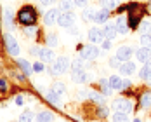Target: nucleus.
Segmentation results:
<instances>
[{
    "label": "nucleus",
    "mask_w": 151,
    "mask_h": 122,
    "mask_svg": "<svg viewBox=\"0 0 151 122\" xmlns=\"http://www.w3.org/2000/svg\"><path fill=\"white\" fill-rule=\"evenodd\" d=\"M17 21L24 26H33L37 23V11L31 7V5H26L23 7L19 12H17Z\"/></svg>",
    "instance_id": "f257e3e1"
},
{
    "label": "nucleus",
    "mask_w": 151,
    "mask_h": 122,
    "mask_svg": "<svg viewBox=\"0 0 151 122\" xmlns=\"http://www.w3.org/2000/svg\"><path fill=\"white\" fill-rule=\"evenodd\" d=\"M70 66H71L70 60H68L66 56H61V58H58V60L52 61V68H50V72H52L54 75H63V73L68 72Z\"/></svg>",
    "instance_id": "f03ea898"
},
{
    "label": "nucleus",
    "mask_w": 151,
    "mask_h": 122,
    "mask_svg": "<svg viewBox=\"0 0 151 122\" xmlns=\"http://www.w3.org/2000/svg\"><path fill=\"white\" fill-rule=\"evenodd\" d=\"M136 7H137V4H129V5H127V9L130 11V16H129V25H130V28H137V23L141 21L142 12H144L142 7H139L137 12H136Z\"/></svg>",
    "instance_id": "7ed1b4c3"
},
{
    "label": "nucleus",
    "mask_w": 151,
    "mask_h": 122,
    "mask_svg": "<svg viewBox=\"0 0 151 122\" xmlns=\"http://www.w3.org/2000/svg\"><path fill=\"white\" fill-rule=\"evenodd\" d=\"M99 56V49L96 46H80V60H96Z\"/></svg>",
    "instance_id": "20e7f679"
},
{
    "label": "nucleus",
    "mask_w": 151,
    "mask_h": 122,
    "mask_svg": "<svg viewBox=\"0 0 151 122\" xmlns=\"http://www.w3.org/2000/svg\"><path fill=\"white\" fill-rule=\"evenodd\" d=\"M75 14L73 12H61L59 17H58V25L63 26V28H70V26H73V23H75Z\"/></svg>",
    "instance_id": "39448f33"
},
{
    "label": "nucleus",
    "mask_w": 151,
    "mask_h": 122,
    "mask_svg": "<svg viewBox=\"0 0 151 122\" xmlns=\"http://www.w3.org/2000/svg\"><path fill=\"white\" fill-rule=\"evenodd\" d=\"M134 54H136V52H134V49L130 46H122V47H118V51H116V58L120 61H123V63L129 61Z\"/></svg>",
    "instance_id": "423d86ee"
},
{
    "label": "nucleus",
    "mask_w": 151,
    "mask_h": 122,
    "mask_svg": "<svg viewBox=\"0 0 151 122\" xmlns=\"http://www.w3.org/2000/svg\"><path fill=\"white\" fill-rule=\"evenodd\" d=\"M113 108H115L116 112H122V113H130L132 108H134V105H132L129 99H116V101L113 103Z\"/></svg>",
    "instance_id": "0eeeda50"
},
{
    "label": "nucleus",
    "mask_w": 151,
    "mask_h": 122,
    "mask_svg": "<svg viewBox=\"0 0 151 122\" xmlns=\"http://www.w3.org/2000/svg\"><path fill=\"white\" fill-rule=\"evenodd\" d=\"M61 11L59 9H56V7H52V9H49L45 14H44V23H45L47 26H50V25H54V23H58V17H59Z\"/></svg>",
    "instance_id": "6e6552de"
},
{
    "label": "nucleus",
    "mask_w": 151,
    "mask_h": 122,
    "mask_svg": "<svg viewBox=\"0 0 151 122\" xmlns=\"http://www.w3.org/2000/svg\"><path fill=\"white\" fill-rule=\"evenodd\" d=\"M89 40H91L92 44H103L104 42V33L99 30V28H91L89 30Z\"/></svg>",
    "instance_id": "1a4fd4ad"
},
{
    "label": "nucleus",
    "mask_w": 151,
    "mask_h": 122,
    "mask_svg": "<svg viewBox=\"0 0 151 122\" xmlns=\"http://www.w3.org/2000/svg\"><path fill=\"white\" fill-rule=\"evenodd\" d=\"M5 46H7V51H9L12 56H17V54H19V46H17V40H16L12 35H5Z\"/></svg>",
    "instance_id": "9d476101"
},
{
    "label": "nucleus",
    "mask_w": 151,
    "mask_h": 122,
    "mask_svg": "<svg viewBox=\"0 0 151 122\" xmlns=\"http://www.w3.org/2000/svg\"><path fill=\"white\" fill-rule=\"evenodd\" d=\"M136 58H137V61H141V63H148V61H151V49H146V47L137 49Z\"/></svg>",
    "instance_id": "9b49d317"
},
{
    "label": "nucleus",
    "mask_w": 151,
    "mask_h": 122,
    "mask_svg": "<svg viewBox=\"0 0 151 122\" xmlns=\"http://www.w3.org/2000/svg\"><path fill=\"white\" fill-rule=\"evenodd\" d=\"M118 70H120L122 75H132V73L136 72V63H134V61H125V63L120 65Z\"/></svg>",
    "instance_id": "f8f14e48"
},
{
    "label": "nucleus",
    "mask_w": 151,
    "mask_h": 122,
    "mask_svg": "<svg viewBox=\"0 0 151 122\" xmlns=\"http://www.w3.org/2000/svg\"><path fill=\"white\" fill-rule=\"evenodd\" d=\"M108 19H109V11H106V9H99V11H96V14H94V21H96L97 25H104Z\"/></svg>",
    "instance_id": "ddd939ff"
},
{
    "label": "nucleus",
    "mask_w": 151,
    "mask_h": 122,
    "mask_svg": "<svg viewBox=\"0 0 151 122\" xmlns=\"http://www.w3.org/2000/svg\"><path fill=\"white\" fill-rule=\"evenodd\" d=\"M40 60L45 61V63H52L54 61V51L50 49V47H44V49H40Z\"/></svg>",
    "instance_id": "4468645a"
},
{
    "label": "nucleus",
    "mask_w": 151,
    "mask_h": 122,
    "mask_svg": "<svg viewBox=\"0 0 151 122\" xmlns=\"http://www.w3.org/2000/svg\"><path fill=\"white\" fill-rule=\"evenodd\" d=\"M103 33H104V37L108 38V40H113L116 35H118V30H116V25H106L104 30H103Z\"/></svg>",
    "instance_id": "2eb2a0df"
},
{
    "label": "nucleus",
    "mask_w": 151,
    "mask_h": 122,
    "mask_svg": "<svg viewBox=\"0 0 151 122\" xmlns=\"http://www.w3.org/2000/svg\"><path fill=\"white\" fill-rule=\"evenodd\" d=\"M116 30L122 35H127L129 33V25H127V19L125 17H118L116 19Z\"/></svg>",
    "instance_id": "dca6fc26"
},
{
    "label": "nucleus",
    "mask_w": 151,
    "mask_h": 122,
    "mask_svg": "<svg viewBox=\"0 0 151 122\" xmlns=\"http://www.w3.org/2000/svg\"><path fill=\"white\" fill-rule=\"evenodd\" d=\"M73 7H75V2L73 0H61V4H59L61 12H71Z\"/></svg>",
    "instance_id": "f3484780"
},
{
    "label": "nucleus",
    "mask_w": 151,
    "mask_h": 122,
    "mask_svg": "<svg viewBox=\"0 0 151 122\" xmlns=\"http://www.w3.org/2000/svg\"><path fill=\"white\" fill-rule=\"evenodd\" d=\"M71 78H73V82H76V84H80V82H87V80H89V77H87V73H85L83 70L75 72V73L71 75Z\"/></svg>",
    "instance_id": "a211bd4d"
},
{
    "label": "nucleus",
    "mask_w": 151,
    "mask_h": 122,
    "mask_svg": "<svg viewBox=\"0 0 151 122\" xmlns=\"http://www.w3.org/2000/svg\"><path fill=\"white\" fill-rule=\"evenodd\" d=\"M101 5H103V9H106V11H113V9H116V5H118V0H101L99 2Z\"/></svg>",
    "instance_id": "6ab92c4d"
},
{
    "label": "nucleus",
    "mask_w": 151,
    "mask_h": 122,
    "mask_svg": "<svg viewBox=\"0 0 151 122\" xmlns=\"http://www.w3.org/2000/svg\"><path fill=\"white\" fill-rule=\"evenodd\" d=\"M47 101L54 107H61V99H59V94H56L54 91H50L47 94Z\"/></svg>",
    "instance_id": "aec40b11"
},
{
    "label": "nucleus",
    "mask_w": 151,
    "mask_h": 122,
    "mask_svg": "<svg viewBox=\"0 0 151 122\" xmlns=\"http://www.w3.org/2000/svg\"><path fill=\"white\" fill-rule=\"evenodd\" d=\"M35 119H37V122H52L54 117H52V113H50V112H47V110H45V112H40Z\"/></svg>",
    "instance_id": "412c9836"
},
{
    "label": "nucleus",
    "mask_w": 151,
    "mask_h": 122,
    "mask_svg": "<svg viewBox=\"0 0 151 122\" xmlns=\"http://www.w3.org/2000/svg\"><path fill=\"white\" fill-rule=\"evenodd\" d=\"M150 75H151V61H148V63H144V66L139 70V77H141V78H148Z\"/></svg>",
    "instance_id": "4be33fe9"
},
{
    "label": "nucleus",
    "mask_w": 151,
    "mask_h": 122,
    "mask_svg": "<svg viewBox=\"0 0 151 122\" xmlns=\"http://www.w3.org/2000/svg\"><path fill=\"white\" fill-rule=\"evenodd\" d=\"M108 82H109L111 89H122V78H120L118 75H111Z\"/></svg>",
    "instance_id": "5701e85b"
},
{
    "label": "nucleus",
    "mask_w": 151,
    "mask_h": 122,
    "mask_svg": "<svg viewBox=\"0 0 151 122\" xmlns=\"http://www.w3.org/2000/svg\"><path fill=\"white\" fill-rule=\"evenodd\" d=\"M17 65L23 68V72H24L26 75H31V72H33V66H31V65H30L26 60H17Z\"/></svg>",
    "instance_id": "b1692460"
},
{
    "label": "nucleus",
    "mask_w": 151,
    "mask_h": 122,
    "mask_svg": "<svg viewBox=\"0 0 151 122\" xmlns=\"http://www.w3.org/2000/svg\"><path fill=\"white\" fill-rule=\"evenodd\" d=\"M94 14H96V11H94V9L85 7V9H83V12H82V19H83V21H94Z\"/></svg>",
    "instance_id": "393cba45"
},
{
    "label": "nucleus",
    "mask_w": 151,
    "mask_h": 122,
    "mask_svg": "<svg viewBox=\"0 0 151 122\" xmlns=\"http://www.w3.org/2000/svg\"><path fill=\"white\" fill-rule=\"evenodd\" d=\"M141 107H142V108L151 107V91L144 92V94L141 96Z\"/></svg>",
    "instance_id": "a878e982"
},
{
    "label": "nucleus",
    "mask_w": 151,
    "mask_h": 122,
    "mask_svg": "<svg viewBox=\"0 0 151 122\" xmlns=\"http://www.w3.org/2000/svg\"><path fill=\"white\" fill-rule=\"evenodd\" d=\"M52 91L56 92V94H59V96H63V94L66 92V86H64L63 82H54V86H52Z\"/></svg>",
    "instance_id": "bb28decb"
},
{
    "label": "nucleus",
    "mask_w": 151,
    "mask_h": 122,
    "mask_svg": "<svg viewBox=\"0 0 151 122\" xmlns=\"http://www.w3.org/2000/svg\"><path fill=\"white\" fill-rule=\"evenodd\" d=\"M101 87H103V96H109L113 89H111V86H109V82L106 80V78H101Z\"/></svg>",
    "instance_id": "cd10ccee"
},
{
    "label": "nucleus",
    "mask_w": 151,
    "mask_h": 122,
    "mask_svg": "<svg viewBox=\"0 0 151 122\" xmlns=\"http://www.w3.org/2000/svg\"><path fill=\"white\" fill-rule=\"evenodd\" d=\"M141 46L146 47V49H151V35L150 33H142L141 35Z\"/></svg>",
    "instance_id": "c85d7f7f"
},
{
    "label": "nucleus",
    "mask_w": 151,
    "mask_h": 122,
    "mask_svg": "<svg viewBox=\"0 0 151 122\" xmlns=\"http://www.w3.org/2000/svg\"><path fill=\"white\" fill-rule=\"evenodd\" d=\"M111 119H113V122H130V119L127 117V113H122V112H116Z\"/></svg>",
    "instance_id": "c756f323"
},
{
    "label": "nucleus",
    "mask_w": 151,
    "mask_h": 122,
    "mask_svg": "<svg viewBox=\"0 0 151 122\" xmlns=\"http://www.w3.org/2000/svg\"><path fill=\"white\" fill-rule=\"evenodd\" d=\"M89 98H91L92 101H96L97 105H103V103H104V96H103V94H99V92H91V94H89Z\"/></svg>",
    "instance_id": "7c9ffc66"
},
{
    "label": "nucleus",
    "mask_w": 151,
    "mask_h": 122,
    "mask_svg": "<svg viewBox=\"0 0 151 122\" xmlns=\"http://www.w3.org/2000/svg\"><path fill=\"white\" fill-rule=\"evenodd\" d=\"M58 46V37L54 33H49L47 35V47H56Z\"/></svg>",
    "instance_id": "2f4dec72"
},
{
    "label": "nucleus",
    "mask_w": 151,
    "mask_h": 122,
    "mask_svg": "<svg viewBox=\"0 0 151 122\" xmlns=\"http://www.w3.org/2000/svg\"><path fill=\"white\" fill-rule=\"evenodd\" d=\"M33 121V113H31L30 110H26L21 117H19V122H31Z\"/></svg>",
    "instance_id": "473e14b6"
},
{
    "label": "nucleus",
    "mask_w": 151,
    "mask_h": 122,
    "mask_svg": "<svg viewBox=\"0 0 151 122\" xmlns=\"http://www.w3.org/2000/svg\"><path fill=\"white\" fill-rule=\"evenodd\" d=\"M70 68H71V72H73V73H75V72H80V70H82V60H75L73 63H71V66H70Z\"/></svg>",
    "instance_id": "72a5a7b5"
},
{
    "label": "nucleus",
    "mask_w": 151,
    "mask_h": 122,
    "mask_svg": "<svg viewBox=\"0 0 151 122\" xmlns=\"http://www.w3.org/2000/svg\"><path fill=\"white\" fill-rule=\"evenodd\" d=\"M139 30L142 31V33H148V31L151 30V23L150 21H142V23L139 25Z\"/></svg>",
    "instance_id": "f704fd0d"
},
{
    "label": "nucleus",
    "mask_w": 151,
    "mask_h": 122,
    "mask_svg": "<svg viewBox=\"0 0 151 122\" xmlns=\"http://www.w3.org/2000/svg\"><path fill=\"white\" fill-rule=\"evenodd\" d=\"M120 65H122V63H120V60H118L116 56L109 60V66H113V68H120Z\"/></svg>",
    "instance_id": "c9c22d12"
},
{
    "label": "nucleus",
    "mask_w": 151,
    "mask_h": 122,
    "mask_svg": "<svg viewBox=\"0 0 151 122\" xmlns=\"http://www.w3.org/2000/svg\"><path fill=\"white\" fill-rule=\"evenodd\" d=\"M24 33H26L28 37H35V33H37V28H35V26H26Z\"/></svg>",
    "instance_id": "e433bc0d"
},
{
    "label": "nucleus",
    "mask_w": 151,
    "mask_h": 122,
    "mask_svg": "<svg viewBox=\"0 0 151 122\" xmlns=\"http://www.w3.org/2000/svg\"><path fill=\"white\" fill-rule=\"evenodd\" d=\"M33 70H35V72H44V70H45V66H44V63H40V61H38V63H35V65H33Z\"/></svg>",
    "instance_id": "4c0bfd02"
},
{
    "label": "nucleus",
    "mask_w": 151,
    "mask_h": 122,
    "mask_svg": "<svg viewBox=\"0 0 151 122\" xmlns=\"http://www.w3.org/2000/svg\"><path fill=\"white\" fill-rule=\"evenodd\" d=\"M75 2L76 7H80V9H85L87 7V0H73Z\"/></svg>",
    "instance_id": "58836bf2"
},
{
    "label": "nucleus",
    "mask_w": 151,
    "mask_h": 122,
    "mask_svg": "<svg viewBox=\"0 0 151 122\" xmlns=\"http://www.w3.org/2000/svg\"><path fill=\"white\" fill-rule=\"evenodd\" d=\"M5 25H12V16H11V11H5Z\"/></svg>",
    "instance_id": "ea45409f"
},
{
    "label": "nucleus",
    "mask_w": 151,
    "mask_h": 122,
    "mask_svg": "<svg viewBox=\"0 0 151 122\" xmlns=\"http://www.w3.org/2000/svg\"><path fill=\"white\" fill-rule=\"evenodd\" d=\"M40 4H42V5H54L56 0H40Z\"/></svg>",
    "instance_id": "a19ab883"
},
{
    "label": "nucleus",
    "mask_w": 151,
    "mask_h": 122,
    "mask_svg": "<svg viewBox=\"0 0 151 122\" xmlns=\"http://www.w3.org/2000/svg\"><path fill=\"white\" fill-rule=\"evenodd\" d=\"M103 49L109 51V49H111V40H104V42H103Z\"/></svg>",
    "instance_id": "79ce46f5"
},
{
    "label": "nucleus",
    "mask_w": 151,
    "mask_h": 122,
    "mask_svg": "<svg viewBox=\"0 0 151 122\" xmlns=\"http://www.w3.org/2000/svg\"><path fill=\"white\" fill-rule=\"evenodd\" d=\"M130 87V80H122V89H129Z\"/></svg>",
    "instance_id": "37998d69"
},
{
    "label": "nucleus",
    "mask_w": 151,
    "mask_h": 122,
    "mask_svg": "<svg viewBox=\"0 0 151 122\" xmlns=\"http://www.w3.org/2000/svg\"><path fill=\"white\" fill-rule=\"evenodd\" d=\"M89 94H91V92H87V91H80V92H78V98H82V99H83V98H89Z\"/></svg>",
    "instance_id": "c03bdc74"
},
{
    "label": "nucleus",
    "mask_w": 151,
    "mask_h": 122,
    "mask_svg": "<svg viewBox=\"0 0 151 122\" xmlns=\"http://www.w3.org/2000/svg\"><path fill=\"white\" fill-rule=\"evenodd\" d=\"M0 89H2V91H5V89H7V82H5L4 78H0Z\"/></svg>",
    "instance_id": "a18cd8bd"
},
{
    "label": "nucleus",
    "mask_w": 151,
    "mask_h": 122,
    "mask_svg": "<svg viewBox=\"0 0 151 122\" xmlns=\"http://www.w3.org/2000/svg\"><path fill=\"white\" fill-rule=\"evenodd\" d=\"M16 105H19V107L23 105V96H17V98H16Z\"/></svg>",
    "instance_id": "49530a36"
},
{
    "label": "nucleus",
    "mask_w": 151,
    "mask_h": 122,
    "mask_svg": "<svg viewBox=\"0 0 151 122\" xmlns=\"http://www.w3.org/2000/svg\"><path fill=\"white\" fill-rule=\"evenodd\" d=\"M30 52H31V54H40V49H35V47H33Z\"/></svg>",
    "instance_id": "de8ad7c7"
},
{
    "label": "nucleus",
    "mask_w": 151,
    "mask_h": 122,
    "mask_svg": "<svg viewBox=\"0 0 151 122\" xmlns=\"http://www.w3.org/2000/svg\"><path fill=\"white\" fill-rule=\"evenodd\" d=\"M146 80H148V84H150V86H151V75L148 77V78H146Z\"/></svg>",
    "instance_id": "09e8293b"
},
{
    "label": "nucleus",
    "mask_w": 151,
    "mask_h": 122,
    "mask_svg": "<svg viewBox=\"0 0 151 122\" xmlns=\"http://www.w3.org/2000/svg\"><path fill=\"white\" fill-rule=\"evenodd\" d=\"M134 122H141V119H134Z\"/></svg>",
    "instance_id": "8fccbe9b"
}]
</instances>
